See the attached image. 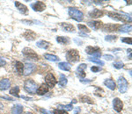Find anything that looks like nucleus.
I'll return each mask as SVG.
<instances>
[{
	"instance_id": "nucleus-1",
	"label": "nucleus",
	"mask_w": 132,
	"mask_h": 114,
	"mask_svg": "<svg viewBox=\"0 0 132 114\" xmlns=\"http://www.w3.org/2000/svg\"><path fill=\"white\" fill-rule=\"evenodd\" d=\"M108 15L113 20L116 21H122L123 23H130L131 22V17L128 14H125L123 12H108Z\"/></svg>"
},
{
	"instance_id": "nucleus-2",
	"label": "nucleus",
	"mask_w": 132,
	"mask_h": 114,
	"mask_svg": "<svg viewBox=\"0 0 132 114\" xmlns=\"http://www.w3.org/2000/svg\"><path fill=\"white\" fill-rule=\"evenodd\" d=\"M68 13H69V16L71 18L75 20L76 21H78V22L84 20V13L80 10H78V8L70 7L68 9Z\"/></svg>"
},
{
	"instance_id": "nucleus-3",
	"label": "nucleus",
	"mask_w": 132,
	"mask_h": 114,
	"mask_svg": "<svg viewBox=\"0 0 132 114\" xmlns=\"http://www.w3.org/2000/svg\"><path fill=\"white\" fill-rule=\"evenodd\" d=\"M37 87H38L37 83H36L34 80H32V79L26 80V82L24 83V89L28 94H36Z\"/></svg>"
},
{
	"instance_id": "nucleus-4",
	"label": "nucleus",
	"mask_w": 132,
	"mask_h": 114,
	"mask_svg": "<svg viewBox=\"0 0 132 114\" xmlns=\"http://www.w3.org/2000/svg\"><path fill=\"white\" fill-rule=\"evenodd\" d=\"M66 59H67L68 62L75 63L80 60V56L76 49H71L66 53Z\"/></svg>"
},
{
	"instance_id": "nucleus-5",
	"label": "nucleus",
	"mask_w": 132,
	"mask_h": 114,
	"mask_svg": "<svg viewBox=\"0 0 132 114\" xmlns=\"http://www.w3.org/2000/svg\"><path fill=\"white\" fill-rule=\"evenodd\" d=\"M117 84H118L119 91H120L121 93H125L128 90L129 83H128V81L123 77H121L119 78L118 81H117Z\"/></svg>"
},
{
	"instance_id": "nucleus-6",
	"label": "nucleus",
	"mask_w": 132,
	"mask_h": 114,
	"mask_svg": "<svg viewBox=\"0 0 132 114\" xmlns=\"http://www.w3.org/2000/svg\"><path fill=\"white\" fill-rule=\"evenodd\" d=\"M22 54L28 59H32V60H38L39 56L34 51L33 49L29 48H25L24 49L22 50Z\"/></svg>"
},
{
	"instance_id": "nucleus-7",
	"label": "nucleus",
	"mask_w": 132,
	"mask_h": 114,
	"mask_svg": "<svg viewBox=\"0 0 132 114\" xmlns=\"http://www.w3.org/2000/svg\"><path fill=\"white\" fill-rule=\"evenodd\" d=\"M45 82H46V85L48 86V88H53L57 83L56 77H54V75H53L52 73L47 74L45 77Z\"/></svg>"
},
{
	"instance_id": "nucleus-8",
	"label": "nucleus",
	"mask_w": 132,
	"mask_h": 114,
	"mask_svg": "<svg viewBox=\"0 0 132 114\" xmlns=\"http://www.w3.org/2000/svg\"><path fill=\"white\" fill-rule=\"evenodd\" d=\"M35 69V64H33V63H29V62L25 63L24 70H23V75H30V74H32L34 72Z\"/></svg>"
},
{
	"instance_id": "nucleus-9",
	"label": "nucleus",
	"mask_w": 132,
	"mask_h": 114,
	"mask_svg": "<svg viewBox=\"0 0 132 114\" xmlns=\"http://www.w3.org/2000/svg\"><path fill=\"white\" fill-rule=\"evenodd\" d=\"M31 7H32V9L34 11H35V12H42V11L46 8V5L42 1H37V2H35V3L32 4Z\"/></svg>"
},
{
	"instance_id": "nucleus-10",
	"label": "nucleus",
	"mask_w": 132,
	"mask_h": 114,
	"mask_svg": "<svg viewBox=\"0 0 132 114\" xmlns=\"http://www.w3.org/2000/svg\"><path fill=\"white\" fill-rule=\"evenodd\" d=\"M113 105H114V109L116 110L117 112L122 111V107H123V103L120 98H116L113 100Z\"/></svg>"
},
{
	"instance_id": "nucleus-11",
	"label": "nucleus",
	"mask_w": 132,
	"mask_h": 114,
	"mask_svg": "<svg viewBox=\"0 0 132 114\" xmlns=\"http://www.w3.org/2000/svg\"><path fill=\"white\" fill-rule=\"evenodd\" d=\"M13 68L14 70L16 71L18 75H23V70H24V65H23L22 62H15L13 64Z\"/></svg>"
},
{
	"instance_id": "nucleus-12",
	"label": "nucleus",
	"mask_w": 132,
	"mask_h": 114,
	"mask_svg": "<svg viewBox=\"0 0 132 114\" xmlns=\"http://www.w3.org/2000/svg\"><path fill=\"white\" fill-rule=\"evenodd\" d=\"M87 25L91 27L93 30H99L102 26V23L101 21H97V20H91L87 22Z\"/></svg>"
},
{
	"instance_id": "nucleus-13",
	"label": "nucleus",
	"mask_w": 132,
	"mask_h": 114,
	"mask_svg": "<svg viewBox=\"0 0 132 114\" xmlns=\"http://www.w3.org/2000/svg\"><path fill=\"white\" fill-rule=\"evenodd\" d=\"M14 3H15V6H16L17 9L19 10V12H21L22 14H27L28 10H27V6L24 5L23 4H21L20 2H19V1H15Z\"/></svg>"
},
{
	"instance_id": "nucleus-14",
	"label": "nucleus",
	"mask_w": 132,
	"mask_h": 114,
	"mask_svg": "<svg viewBox=\"0 0 132 114\" xmlns=\"http://www.w3.org/2000/svg\"><path fill=\"white\" fill-rule=\"evenodd\" d=\"M86 68H87V65L85 64V63H82V64H80L79 66L78 67V69H77V72H78V75L80 78H84L85 77H86L85 69H86Z\"/></svg>"
},
{
	"instance_id": "nucleus-15",
	"label": "nucleus",
	"mask_w": 132,
	"mask_h": 114,
	"mask_svg": "<svg viewBox=\"0 0 132 114\" xmlns=\"http://www.w3.org/2000/svg\"><path fill=\"white\" fill-rule=\"evenodd\" d=\"M104 12H102L101 10L99 9H93L92 12H89V16L93 18H101V17L103 16Z\"/></svg>"
},
{
	"instance_id": "nucleus-16",
	"label": "nucleus",
	"mask_w": 132,
	"mask_h": 114,
	"mask_svg": "<svg viewBox=\"0 0 132 114\" xmlns=\"http://www.w3.org/2000/svg\"><path fill=\"white\" fill-rule=\"evenodd\" d=\"M11 85V82L9 79L5 78V79L0 80V90H8Z\"/></svg>"
},
{
	"instance_id": "nucleus-17",
	"label": "nucleus",
	"mask_w": 132,
	"mask_h": 114,
	"mask_svg": "<svg viewBox=\"0 0 132 114\" xmlns=\"http://www.w3.org/2000/svg\"><path fill=\"white\" fill-rule=\"evenodd\" d=\"M86 54H90V55H93L96 53H100L101 52V48L99 47H91V46H88L86 48Z\"/></svg>"
},
{
	"instance_id": "nucleus-18",
	"label": "nucleus",
	"mask_w": 132,
	"mask_h": 114,
	"mask_svg": "<svg viewBox=\"0 0 132 114\" xmlns=\"http://www.w3.org/2000/svg\"><path fill=\"white\" fill-rule=\"evenodd\" d=\"M24 37L27 41H34L36 38V33L31 30H27V32L24 33Z\"/></svg>"
},
{
	"instance_id": "nucleus-19",
	"label": "nucleus",
	"mask_w": 132,
	"mask_h": 114,
	"mask_svg": "<svg viewBox=\"0 0 132 114\" xmlns=\"http://www.w3.org/2000/svg\"><path fill=\"white\" fill-rule=\"evenodd\" d=\"M48 91V86H47L46 84H42V85L37 89V90H36V94L42 96V95L46 94Z\"/></svg>"
},
{
	"instance_id": "nucleus-20",
	"label": "nucleus",
	"mask_w": 132,
	"mask_h": 114,
	"mask_svg": "<svg viewBox=\"0 0 132 114\" xmlns=\"http://www.w3.org/2000/svg\"><path fill=\"white\" fill-rule=\"evenodd\" d=\"M61 26L63 28V30L65 32H74L75 31V27L73 26V25L70 24V23H62Z\"/></svg>"
},
{
	"instance_id": "nucleus-21",
	"label": "nucleus",
	"mask_w": 132,
	"mask_h": 114,
	"mask_svg": "<svg viewBox=\"0 0 132 114\" xmlns=\"http://www.w3.org/2000/svg\"><path fill=\"white\" fill-rule=\"evenodd\" d=\"M104 84H105V85L111 90H114L116 88V84L112 79H106L105 82H104Z\"/></svg>"
},
{
	"instance_id": "nucleus-22",
	"label": "nucleus",
	"mask_w": 132,
	"mask_h": 114,
	"mask_svg": "<svg viewBox=\"0 0 132 114\" xmlns=\"http://www.w3.org/2000/svg\"><path fill=\"white\" fill-rule=\"evenodd\" d=\"M59 69H62L63 71H70L71 69V66L69 62H62L58 64Z\"/></svg>"
},
{
	"instance_id": "nucleus-23",
	"label": "nucleus",
	"mask_w": 132,
	"mask_h": 114,
	"mask_svg": "<svg viewBox=\"0 0 132 114\" xmlns=\"http://www.w3.org/2000/svg\"><path fill=\"white\" fill-rule=\"evenodd\" d=\"M38 48H42V49H48V48L50 47V43L46 41H39L36 43Z\"/></svg>"
},
{
	"instance_id": "nucleus-24",
	"label": "nucleus",
	"mask_w": 132,
	"mask_h": 114,
	"mask_svg": "<svg viewBox=\"0 0 132 114\" xmlns=\"http://www.w3.org/2000/svg\"><path fill=\"white\" fill-rule=\"evenodd\" d=\"M23 112V106L21 104H16L12 107V114H22Z\"/></svg>"
},
{
	"instance_id": "nucleus-25",
	"label": "nucleus",
	"mask_w": 132,
	"mask_h": 114,
	"mask_svg": "<svg viewBox=\"0 0 132 114\" xmlns=\"http://www.w3.org/2000/svg\"><path fill=\"white\" fill-rule=\"evenodd\" d=\"M131 28H132V26L130 24H126V25H122L119 27L118 31L122 32V33H129L131 32Z\"/></svg>"
},
{
	"instance_id": "nucleus-26",
	"label": "nucleus",
	"mask_w": 132,
	"mask_h": 114,
	"mask_svg": "<svg viewBox=\"0 0 132 114\" xmlns=\"http://www.w3.org/2000/svg\"><path fill=\"white\" fill-rule=\"evenodd\" d=\"M56 41L59 44L62 45H65V44L69 43V38L68 37H63V36H57L56 37Z\"/></svg>"
},
{
	"instance_id": "nucleus-27",
	"label": "nucleus",
	"mask_w": 132,
	"mask_h": 114,
	"mask_svg": "<svg viewBox=\"0 0 132 114\" xmlns=\"http://www.w3.org/2000/svg\"><path fill=\"white\" fill-rule=\"evenodd\" d=\"M19 92H20V88L19 86H14L10 90V94L12 95V96L16 97V98H19Z\"/></svg>"
},
{
	"instance_id": "nucleus-28",
	"label": "nucleus",
	"mask_w": 132,
	"mask_h": 114,
	"mask_svg": "<svg viewBox=\"0 0 132 114\" xmlns=\"http://www.w3.org/2000/svg\"><path fill=\"white\" fill-rule=\"evenodd\" d=\"M116 28H117V26H114V25L108 24V25H105V26H104L103 30L105 32H114Z\"/></svg>"
},
{
	"instance_id": "nucleus-29",
	"label": "nucleus",
	"mask_w": 132,
	"mask_h": 114,
	"mask_svg": "<svg viewBox=\"0 0 132 114\" xmlns=\"http://www.w3.org/2000/svg\"><path fill=\"white\" fill-rule=\"evenodd\" d=\"M44 57H45V59H47V60H48V61H51V62H57V61L59 60L58 57L54 55V54H46L45 55H44Z\"/></svg>"
},
{
	"instance_id": "nucleus-30",
	"label": "nucleus",
	"mask_w": 132,
	"mask_h": 114,
	"mask_svg": "<svg viewBox=\"0 0 132 114\" xmlns=\"http://www.w3.org/2000/svg\"><path fill=\"white\" fill-rule=\"evenodd\" d=\"M67 82H68V80H67V78L65 77V75H60V79H59V81H58V83H59V85L60 86H65L66 84H67Z\"/></svg>"
},
{
	"instance_id": "nucleus-31",
	"label": "nucleus",
	"mask_w": 132,
	"mask_h": 114,
	"mask_svg": "<svg viewBox=\"0 0 132 114\" xmlns=\"http://www.w3.org/2000/svg\"><path fill=\"white\" fill-rule=\"evenodd\" d=\"M88 61H89V62H93V63H96V64L102 65V66L104 65V62H103V61H101L100 59H97V58H93V57H89Z\"/></svg>"
},
{
	"instance_id": "nucleus-32",
	"label": "nucleus",
	"mask_w": 132,
	"mask_h": 114,
	"mask_svg": "<svg viewBox=\"0 0 132 114\" xmlns=\"http://www.w3.org/2000/svg\"><path fill=\"white\" fill-rule=\"evenodd\" d=\"M78 29H79V31L81 32V33H90V30H89V29L87 28L86 26H84V25L78 24Z\"/></svg>"
},
{
	"instance_id": "nucleus-33",
	"label": "nucleus",
	"mask_w": 132,
	"mask_h": 114,
	"mask_svg": "<svg viewBox=\"0 0 132 114\" xmlns=\"http://www.w3.org/2000/svg\"><path fill=\"white\" fill-rule=\"evenodd\" d=\"M81 102L83 103H88V104H93V100L89 98V97H86V96H84V97H82L81 98Z\"/></svg>"
},
{
	"instance_id": "nucleus-34",
	"label": "nucleus",
	"mask_w": 132,
	"mask_h": 114,
	"mask_svg": "<svg viewBox=\"0 0 132 114\" xmlns=\"http://www.w3.org/2000/svg\"><path fill=\"white\" fill-rule=\"evenodd\" d=\"M113 66L117 69H122V68H123L124 64H123V62H114L113 63Z\"/></svg>"
},
{
	"instance_id": "nucleus-35",
	"label": "nucleus",
	"mask_w": 132,
	"mask_h": 114,
	"mask_svg": "<svg viewBox=\"0 0 132 114\" xmlns=\"http://www.w3.org/2000/svg\"><path fill=\"white\" fill-rule=\"evenodd\" d=\"M58 107H60V108H63V110H64V111H71L72 108H73V106H72V104H67V105H59Z\"/></svg>"
},
{
	"instance_id": "nucleus-36",
	"label": "nucleus",
	"mask_w": 132,
	"mask_h": 114,
	"mask_svg": "<svg viewBox=\"0 0 132 114\" xmlns=\"http://www.w3.org/2000/svg\"><path fill=\"white\" fill-rule=\"evenodd\" d=\"M116 40V35H108V36L105 38V41H109V42L114 41Z\"/></svg>"
},
{
	"instance_id": "nucleus-37",
	"label": "nucleus",
	"mask_w": 132,
	"mask_h": 114,
	"mask_svg": "<svg viewBox=\"0 0 132 114\" xmlns=\"http://www.w3.org/2000/svg\"><path fill=\"white\" fill-rule=\"evenodd\" d=\"M122 42H124V43L129 44V45H131V44H132V39H131L130 37L122 38Z\"/></svg>"
},
{
	"instance_id": "nucleus-38",
	"label": "nucleus",
	"mask_w": 132,
	"mask_h": 114,
	"mask_svg": "<svg viewBox=\"0 0 132 114\" xmlns=\"http://www.w3.org/2000/svg\"><path fill=\"white\" fill-rule=\"evenodd\" d=\"M54 114H68V112L64 110H55L54 111Z\"/></svg>"
},
{
	"instance_id": "nucleus-39",
	"label": "nucleus",
	"mask_w": 132,
	"mask_h": 114,
	"mask_svg": "<svg viewBox=\"0 0 132 114\" xmlns=\"http://www.w3.org/2000/svg\"><path fill=\"white\" fill-rule=\"evenodd\" d=\"M91 70L93 71V73H95V72H99V71H101V69L100 67L93 66V67H92V68H91Z\"/></svg>"
},
{
	"instance_id": "nucleus-40",
	"label": "nucleus",
	"mask_w": 132,
	"mask_h": 114,
	"mask_svg": "<svg viewBox=\"0 0 132 114\" xmlns=\"http://www.w3.org/2000/svg\"><path fill=\"white\" fill-rule=\"evenodd\" d=\"M103 57L106 59V60H108V61H111V60L114 59V57H113L112 55H109V54H105V55H104Z\"/></svg>"
},
{
	"instance_id": "nucleus-41",
	"label": "nucleus",
	"mask_w": 132,
	"mask_h": 114,
	"mask_svg": "<svg viewBox=\"0 0 132 114\" xmlns=\"http://www.w3.org/2000/svg\"><path fill=\"white\" fill-rule=\"evenodd\" d=\"M80 82L83 83H91L92 80H90V79H81L80 80Z\"/></svg>"
},
{
	"instance_id": "nucleus-42",
	"label": "nucleus",
	"mask_w": 132,
	"mask_h": 114,
	"mask_svg": "<svg viewBox=\"0 0 132 114\" xmlns=\"http://www.w3.org/2000/svg\"><path fill=\"white\" fill-rule=\"evenodd\" d=\"M40 111H41V112L43 113V114H52L51 112H50L48 111H47V110H45V109H42V108L40 110Z\"/></svg>"
},
{
	"instance_id": "nucleus-43",
	"label": "nucleus",
	"mask_w": 132,
	"mask_h": 114,
	"mask_svg": "<svg viewBox=\"0 0 132 114\" xmlns=\"http://www.w3.org/2000/svg\"><path fill=\"white\" fill-rule=\"evenodd\" d=\"M5 64H6V62L4 59H2L1 57H0V66H5Z\"/></svg>"
},
{
	"instance_id": "nucleus-44",
	"label": "nucleus",
	"mask_w": 132,
	"mask_h": 114,
	"mask_svg": "<svg viewBox=\"0 0 132 114\" xmlns=\"http://www.w3.org/2000/svg\"><path fill=\"white\" fill-rule=\"evenodd\" d=\"M78 35H79V36H82V37H88V34H87V33H81V32H79V33H78Z\"/></svg>"
},
{
	"instance_id": "nucleus-45",
	"label": "nucleus",
	"mask_w": 132,
	"mask_h": 114,
	"mask_svg": "<svg viewBox=\"0 0 132 114\" xmlns=\"http://www.w3.org/2000/svg\"><path fill=\"white\" fill-rule=\"evenodd\" d=\"M74 41L77 42V43H78V45H82V44H83V41H78V40H77V39L74 40Z\"/></svg>"
},
{
	"instance_id": "nucleus-46",
	"label": "nucleus",
	"mask_w": 132,
	"mask_h": 114,
	"mask_svg": "<svg viewBox=\"0 0 132 114\" xmlns=\"http://www.w3.org/2000/svg\"><path fill=\"white\" fill-rule=\"evenodd\" d=\"M79 111H80V108H79V107H77V108L75 109V111H74V113L78 114V112H79Z\"/></svg>"
},
{
	"instance_id": "nucleus-47",
	"label": "nucleus",
	"mask_w": 132,
	"mask_h": 114,
	"mask_svg": "<svg viewBox=\"0 0 132 114\" xmlns=\"http://www.w3.org/2000/svg\"><path fill=\"white\" fill-rule=\"evenodd\" d=\"M23 23H27V25H31L32 24V21H29V20H22Z\"/></svg>"
},
{
	"instance_id": "nucleus-48",
	"label": "nucleus",
	"mask_w": 132,
	"mask_h": 114,
	"mask_svg": "<svg viewBox=\"0 0 132 114\" xmlns=\"http://www.w3.org/2000/svg\"><path fill=\"white\" fill-rule=\"evenodd\" d=\"M4 108V105L2 104V103H0V110H2Z\"/></svg>"
},
{
	"instance_id": "nucleus-49",
	"label": "nucleus",
	"mask_w": 132,
	"mask_h": 114,
	"mask_svg": "<svg viewBox=\"0 0 132 114\" xmlns=\"http://www.w3.org/2000/svg\"><path fill=\"white\" fill-rule=\"evenodd\" d=\"M22 98L27 99V100H30V98H26V97H22Z\"/></svg>"
},
{
	"instance_id": "nucleus-50",
	"label": "nucleus",
	"mask_w": 132,
	"mask_h": 114,
	"mask_svg": "<svg viewBox=\"0 0 132 114\" xmlns=\"http://www.w3.org/2000/svg\"><path fill=\"white\" fill-rule=\"evenodd\" d=\"M72 103H73V104H76V103H77V100H76V99H73V102H72Z\"/></svg>"
},
{
	"instance_id": "nucleus-51",
	"label": "nucleus",
	"mask_w": 132,
	"mask_h": 114,
	"mask_svg": "<svg viewBox=\"0 0 132 114\" xmlns=\"http://www.w3.org/2000/svg\"><path fill=\"white\" fill-rule=\"evenodd\" d=\"M24 114H33V113H32V112H25Z\"/></svg>"
},
{
	"instance_id": "nucleus-52",
	"label": "nucleus",
	"mask_w": 132,
	"mask_h": 114,
	"mask_svg": "<svg viewBox=\"0 0 132 114\" xmlns=\"http://www.w3.org/2000/svg\"><path fill=\"white\" fill-rule=\"evenodd\" d=\"M0 26H1V24H0Z\"/></svg>"
},
{
	"instance_id": "nucleus-53",
	"label": "nucleus",
	"mask_w": 132,
	"mask_h": 114,
	"mask_svg": "<svg viewBox=\"0 0 132 114\" xmlns=\"http://www.w3.org/2000/svg\"><path fill=\"white\" fill-rule=\"evenodd\" d=\"M0 98H1V97H0Z\"/></svg>"
}]
</instances>
